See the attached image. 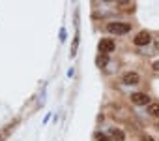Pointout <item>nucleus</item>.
<instances>
[{
    "label": "nucleus",
    "instance_id": "obj_2",
    "mask_svg": "<svg viewBox=\"0 0 159 141\" xmlns=\"http://www.w3.org/2000/svg\"><path fill=\"white\" fill-rule=\"evenodd\" d=\"M114 47H116V43H114L111 38H103V40L99 41V45H98L99 53H103V55H109V53H112V51H114Z\"/></svg>",
    "mask_w": 159,
    "mask_h": 141
},
{
    "label": "nucleus",
    "instance_id": "obj_11",
    "mask_svg": "<svg viewBox=\"0 0 159 141\" xmlns=\"http://www.w3.org/2000/svg\"><path fill=\"white\" fill-rule=\"evenodd\" d=\"M140 141H153V139H152L150 135H142V139H140Z\"/></svg>",
    "mask_w": 159,
    "mask_h": 141
},
{
    "label": "nucleus",
    "instance_id": "obj_9",
    "mask_svg": "<svg viewBox=\"0 0 159 141\" xmlns=\"http://www.w3.org/2000/svg\"><path fill=\"white\" fill-rule=\"evenodd\" d=\"M96 141H112L109 135H105V134H101V132H98L96 134Z\"/></svg>",
    "mask_w": 159,
    "mask_h": 141
},
{
    "label": "nucleus",
    "instance_id": "obj_4",
    "mask_svg": "<svg viewBox=\"0 0 159 141\" xmlns=\"http://www.w3.org/2000/svg\"><path fill=\"white\" fill-rule=\"evenodd\" d=\"M150 40H152V36H150L146 30H142V32H139V34L135 36L133 43H135V45H139V47H142V45H148V43H150Z\"/></svg>",
    "mask_w": 159,
    "mask_h": 141
},
{
    "label": "nucleus",
    "instance_id": "obj_7",
    "mask_svg": "<svg viewBox=\"0 0 159 141\" xmlns=\"http://www.w3.org/2000/svg\"><path fill=\"white\" fill-rule=\"evenodd\" d=\"M107 62H109V55H103V53H101V55H99V56L96 58V64H98L99 68L107 66Z\"/></svg>",
    "mask_w": 159,
    "mask_h": 141
},
{
    "label": "nucleus",
    "instance_id": "obj_12",
    "mask_svg": "<svg viewBox=\"0 0 159 141\" xmlns=\"http://www.w3.org/2000/svg\"><path fill=\"white\" fill-rule=\"evenodd\" d=\"M153 70H155V72H159V60H157V62H153Z\"/></svg>",
    "mask_w": 159,
    "mask_h": 141
},
{
    "label": "nucleus",
    "instance_id": "obj_3",
    "mask_svg": "<svg viewBox=\"0 0 159 141\" xmlns=\"http://www.w3.org/2000/svg\"><path fill=\"white\" fill-rule=\"evenodd\" d=\"M131 102L135 105H146V104H150V96L146 92H135V94H131Z\"/></svg>",
    "mask_w": 159,
    "mask_h": 141
},
{
    "label": "nucleus",
    "instance_id": "obj_5",
    "mask_svg": "<svg viewBox=\"0 0 159 141\" xmlns=\"http://www.w3.org/2000/svg\"><path fill=\"white\" fill-rule=\"evenodd\" d=\"M140 81V77H139V74H135V72H125L124 75H122V83L124 85H137Z\"/></svg>",
    "mask_w": 159,
    "mask_h": 141
},
{
    "label": "nucleus",
    "instance_id": "obj_8",
    "mask_svg": "<svg viewBox=\"0 0 159 141\" xmlns=\"http://www.w3.org/2000/svg\"><path fill=\"white\" fill-rule=\"evenodd\" d=\"M148 113L152 117H159V104H150L148 105Z\"/></svg>",
    "mask_w": 159,
    "mask_h": 141
},
{
    "label": "nucleus",
    "instance_id": "obj_1",
    "mask_svg": "<svg viewBox=\"0 0 159 141\" xmlns=\"http://www.w3.org/2000/svg\"><path fill=\"white\" fill-rule=\"evenodd\" d=\"M129 25L127 23H118V21H112V23H107V30L111 34H127L129 32Z\"/></svg>",
    "mask_w": 159,
    "mask_h": 141
},
{
    "label": "nucleus",
    "instance_id": "obj_6",
    "mask_svg": "<svg viewBox=\"0 0 159 141\" xmlns=\"http://www.w3.org/2000/svg\"><path fill=\"white\" fill-rule=\"evenodd\" d=\"M109 134H111V139H116V141H124V137H125V135H124V132H122V130H118V128H111V132H109Z\"/></svg>",
    "mask_w": 159,
    "mask_h": 141
},
{
    "label": "nucleus",
    "instance_id": "obj_10",
    "mask_svg": "<svg viewBox=\"0 0 159 141\" xmlns=\"http://www.w3.org/2000/svg\"><path fill=\"white\" fill-rule=\"evenodd\" d=\"M118 6H120L122 10H129V6L133 8V4H131V2H118Z\"/></svg>",
    "mask_w": 159,
    "mask_h": 141
},
{
    "label": "nucleus",
    "instance_id": "obj_13",
    "mask_svg": "<svg viewBox=\"0 0 159 141\" xmlns=\"http://www.w3.org/2000/svg\"><path fill=\"white\" fill-rule=\"evenodd\" d=\"M155 128H157V130H159V122H157V124H155Z\"/></svg>",
    "mask_w": 159,
    "mask_h": 141
}]
</instances>
